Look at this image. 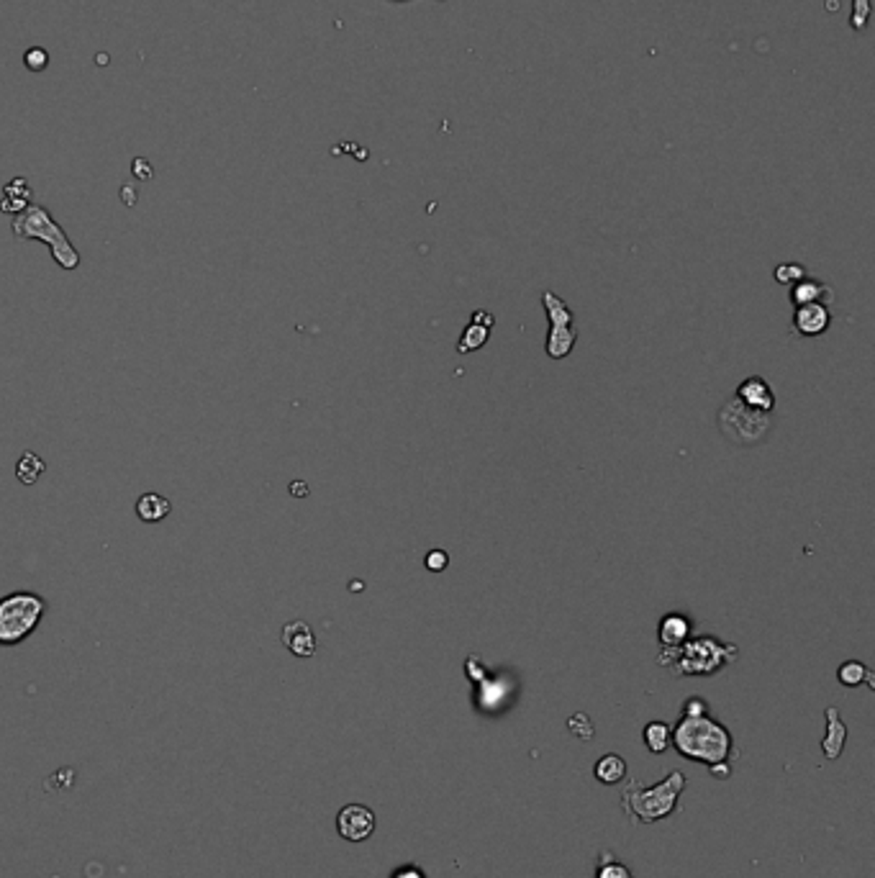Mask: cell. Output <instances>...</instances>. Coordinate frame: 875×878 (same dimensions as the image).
Masks as SVG:
<instances>
[{
	"label": "cell",
	"mask_w": 875,
	"mask_h": 878,
	"mask_svg": "<svg viewBox=\"0 0 875 878\" xmlns=\"http://www.w3.org/2000/svg\"><path fill=\"white\" fill-rule=\"evenodd\" d=\"M11 229H13V234L19 239H34V242L47 245L49 252H52V260L62 270L75 272L80 268V263H82L80 252L70 242V237L64 234V229L55 221V216L49 213V209H44L41 203H29L19 216H13Z\"/></svg>",
	"instance_id": "obj_1"
},
{
	"label": "cell",
	"mask_w": 875,
	"mask_h": 878,
	"mask_svg": "<svg viewBox=\"0 0 875 878\" xmlns=\"http://www.w3.org/2000/svg\"><path fill=\"white\" fill-rule=\"evenodd\" d=\"M670 740L681 755L691 761H704L708 765L724 763L732 750V735L726 732V727L714 722L706 714L683 717L675 732H670Z\"/></svg>",
	"instance_id": "obj_2"
},
{
	"label": "cell",
	"mask_w": 875,
	"mask_h": 878,
	"mask_svg": "<svg viewBox=\"0 0 875 878\" xmlns=\"http://www.w3.org/2000/svg\"><path fill=\"white\" fill-rule=\"evenodd\" d=\"M47 598L34 591H13L0 598V648H16L39 630Z\"/></svg>",
	"instance_id": "obj_3"
},
{
	"label": "cell",
	"mask_w": 875,
	"mask_h": 878,
	"mask_svg": "<svg viewBox=\"0 0 875 878\" xmlns=\"http://www.w3.org/2000/svg\"><path fill=\"white\" fill-rule=\"evenodd\" d=\"M683 788L685 776L681 770L667 773L665 781L652 786V788H639L637 783H631L624 791V809L639 822L663 820L678 806V796Z\"/></svg>",
	"instance_id": "obj_4"
},
{
	"label": "cell",
	"mask_w": 875,
	"mask_h": 878,
	"mask_svg": "<svg viewBox=\"0 0 875 878\" xmlns=\"http://www.w3.org/2000/svg\"><path fill=\"white\" fill-rule=\"evenodd\" d=\"M719 426L732 442L750 444V442L765 437V432L770 426V414L755 411V409L744 406L742 401L732 399L729 403H724V409L719 411Z\"/></svg>",
	"instance_id": "obj_5"
},
{
	"label": "cell",
	"mask_w": 875,
	"mask_h": 878,
	"mask_svg": "<svg viewBox=\"0 0 875 878\" xmlns=\"http://www.w3.org/2000/svg\"><path fill=\"white\" fill-rule=\"evenodd\" d=\"M542 304L547 308V316H550L552 324L550 337H547L545 347H547L550 357L560 360V357H565L572 347H575V337H578V331L572 329V311L552 290L542 293Z\"/></svg>",
	"instance_id": "obj_6"
},
{
	"label": "cell",
	"mask_w": 875,
	"mask_h": 878,
	"mask_svg": "<svg viewBox=\"0 0 875 878\" xmlns=\"http://www.w3.org/2000/svg\"><path fill=\"white\" fill-rule=\"evenodd\" d=\"M726 658H734V648H722L714 640H696L683 650L685 673H711L722 666Z\"/></svg>",
	"instance_id": "obj_7"
},
{
	"label": "cell",
	"mask_w": 875,
	"mask_h": 878,
	"mask_svg": "<svg viewBox=\"0 0 875 878\" xmlns=\"http://www.w3.org/2000/svg\"><path fill=\"white\" fill-rule=\"evenodd\" d=\"M337 830H339V835H342L344 840H367L375 832V814L367 806H362V804H349V806H344L342 812H339V817H337Z\"/></svg>",
	"instance_id": "obj_8"
},
{
	"label": "cell",
	"mask_w": 875,
	"mask_h": 878,
	"mask_svg": "<svg viewBox=\"0 0 875 878\" xmlns=\"http://www.w3.org/2000/svg\"><path fill=\"white\" fill-rule=\"evenodd\" d=\"M827 326H829V308L821 301L796 306V316H794V331L796 334L819 337Z\"/></svg>",
	"instance_id": "obj_9"
},
{
	"label": "cell",
	"mask_w": 875,
	"mask_h": 878,
	"mask_svg": "<svg viewBox=\"0 0 875 878\" xmlns=\"http://www.w3.org/2000/svg\"><path fill=\"white\" fill-rule=\"evenodd\" d=\"M737 401H742L744 406H750V409H755V411H765V414H770V411L776 409L773 388L762 381L760 375H752V378H747V381L740 383V388H737Z\"/></svg>",
	"instance_id": "obj_10"
},
{
	"label": "cell",
	"mask_w": 875,
	"mask_h": 878,
	"mask_svg": "<svg viewBox=\"0 0 875 878\" xmlns=\"http://www.w3.org/2000/svg\"><path fill=\"white\" fill-rule=\"evenodd\" d=\"M280 640L296 658H311L316 652V634L313 630L305 624L304 619H296V622H287L283 632H280Z\"/></svg>",
	"instance_id": "obj_11"
},
{
	"label": "cell",
	"mask_w": 875,
	"mask_h": 878,
	"mask_svg": "<svg viewBox=\"0 0 875 878\" xmlns=\"http://www.w3.org/2000/svg\"><path fill=\"white\" fill-rule=\"evenodd\" d=\"M493 324L495 319L488 311H476L473 314V322L465 326V331H462V340L457 344V352H476V349H480L483 344L488 342V334H491V326Z\"/></svg>",
	"instance_id": "obj_12"
},
{
	"label": "cell",
	"mask_w": 875,
	"mask_h": 878,
	"mask_svg": "<svg viewBox=\"0 0 875 878\" xmlns=\"http://www.w3.org/2000/svg\"><path fill=\"white\" fill-rule=\"evenodd\" d=\"M845 740H847V727L842 725L837 707H829L827 709V737L821 740L824 755H827L829 761H837L839 755H842Z\"/></svg>",
	"instance_id": "obj_13"
},
{
	"label": "cell",
	"mask_w": 875,
	"mask_h": 878,
	"mask_svg": "<svg viewBox=\"0 0 875 878\" xmlns=\"http://www.w3.org/2000/svg\"><path fill=\"white\" fill-rule=\"evenodd\" d=\"M172 512L170 498L162 496V494H142L139 501H136V516L144 521V524H159L162 519H167Z\"/></svg>",
	"instance_id": "obj_14"
},
{
	"label": "cell",
	"mask_w": 875,
	"mask_h": 878,
	"mask_svg": "<svg viewBox=\"0 0 875 878\" xmlns=\"http://www.w3.org/2000/svg\"><path fill=\"white\" fill-rule=\"evenodd\" d=\"M691 634V622L683 614H667L660 622V642L665 648H681Z\"/></svg>",
	"instance_id": "obj_15"
},
{
	"label": "cell",
	"mask_w": 875,
	"mask_h": 878,
	"mask_svg": "<svg viewBox=\"0 0 875 878\" xmlns=\"http://www.w3.org/2000/svg\"><path fill=\"white\" fill-rule=\"evenodd\" d=\"M31 203V191L26 185V180L16 177L13 183H8V188L3 193V201H0V211L3 213H11V216H19L21 211L26 209Z\"/></svg>",
	"instance_id": "obj_16"
},
{
	"label": "cell",
	"mask_w": 875,
	"mask_h": 878,
	"mask_svg": "<svg viewBox=\"0 0 875 878\" xmlns=\"http://www.w3.org/2000/svg\"><path fill=\"white\" fill-rule=\"evenodd\" d=\"M596 779H598L601 783H606V786H613V783L624 781V779H627V763H624V758L616 755V753L604 755V758L596 763Z\"/></svg>",
	"instance_id": "obj_17"
},
{
	"label": "cell",
	"mask_w": 875,
	"mask_h": 878,
	"mask_svg": "<svg viewBox=\"0 0 875 878\" xmlns=\"http://www.w3.org/2000/svg\"><path fill=\"white\" fill-rule=\"evenodd\" d=\"M44 470H47V462L39 458L37 452L23 450V455L16 462V478H19L21 483L23 486H34L39 478L44 476Z\"/></svg>",
	"instance_id": "obj_18"
},
{
	"label": "cell",
	"mask_w": 875,
	"mask_h": 878,
	"mask_svg": "<svg viewBox=\"0 0 875 878\" xmlns=\"http://www.w3.org/2000/svg\"><path fill=\"white\" fill-rule=\"evenodd\" d=\"M829 293H832L829 286H824V283H819V280L803 278V280H799L796 286L791 288V304L794 306L814 304V301H821V298L829 296Z\"/></svg>",
	"instance_id": "obj_19"
},
{
	"label": "cell",
	"mask_w": 875,
	"mask_h": 878,
	"mask_svg": "<svg viewBox=\"0 0 875 878\" xmlns=\"http://www.w3.org/2000/svg\"><path fill=\"white\" fill-rule=\"evenodd\" d=\"M645 745L652 753H665L670 747V727L665 722H649L645 727Z\"/></svg>",
	"instance_id": "obj_20"
},
{
	"label": "cell",
	"mask_w": 875,
	"mask_h": 878,
	"mask_svg": "<svg viewBox=\"0 0 875 878\" xmlns=\"http://www.w3.org/2000/svg\"><path fill=\"white\" fill-rule=\"evenodd\" d=\"M868 673H871V670L865 668L862 663H857V660H850V663L839 666L837 678H839V684H842V686L855 688V686H860L865 678H868Z\"/></svg>",
	"instance_id": "obj_21"
},
{
	"label": "cell",
	"mask_w": 875,
	"mask_h": 878,
	"mask_svg": "<svg viewBox=\"0 0 875 878\" xmlns=\"http://www.w3.org/2000/svg\"><path fill=\"white\" fill-rule=\"evenodd\" d=\"M568 729H570L575 737H580V740H590V737H593V725H590V719L586 717V714H575V717H570Z\"/></svg>",
	"instance_id": "obj_22"
},
{
	"label": "cell",
	"mask_w": 875,
	"mask_h": 878,
	"mask_svg": "<svg viewBox=\"0 0 875 878\" xmlns=\"http://www.w3.org/2000/svg\"><path fill=\"white\" fill-rule=\"evenodd\" d=\"M803 278H806V270L801 268V265H780V268L776 270V280L783 283V286H788V283H799V280H803Z\"/></svg>",
	"instance_id": "obj_23"
},
{
	"label": "cell",
	"mask_w": 875,
	"mask_h": 878,
	"mask_svg": "<svg viewBox=\"0 0 875 878\" xmlns=\"http://www.w3.org/2000/svg\"><path fill=\"white\" fill-rule=\"evenodd\" d=\"M868 16H871V3L868 0H853V21H850V26L860 31L865 26Z\"/></svg>",
	"instance_id": "obj_24"
},
{
	"label": "cell",
	"mask_w": 875,
	"mask_h": 878,
	"mask_svg": "<svg viewBox=\"0 0 875 878\" xmlns=\"http://www.w3.org/2000/svg\"><path fill=\"white\" fill-rule=\"evenodd\" d=\"M596 878H631V874H629L627 865H622V863H611L609 858V863H604V865L598 868Z\"/></svg>",
	"instance_id": "obj_25"
},
{
	"label": "cell",
	"mask_w": 875,
	"mask_h": 878,
	"mask_svg": "<svg viewBox=\"0 0 875 878\" xmlns=\"http://www.w3.org/2000/svg\"><path fill=\"white\" fill-rule=\"evenodd\" d=\"M426 568L432 571V573H439V571H444L447 568V563H450V555L444 553V550H432V553L426 555Z\"/></svg>",
	"instance_id": "obj_26"
},
{
	"label": "cell",
	"mask_w": 875,
	"mask_h": 878,
	"mask_svg": "<svg viewBox=\"0 0 875 878\" xmlns=\"http://www.w3.org/2000/svg\"><path fill=\"white\" fill-rule=\"evenodd\" d=\"M699 714H706V702H704V699H691V702H685V714H683V717H699Z\"/></svg>",
	"instance_id": "obj_27"
},
{
	"label": "cell",
	"mask_w": 875,
	"mask_h": 878,
	"mask_svg": "<svg viewBox=\"0 0 875 878\" xmlns=\"http://www.w3.org/2000/svg\"><path fill=\"white\" fill-rule=\"evenodd\" d=\"M711 773H714L716 779H726V776H729V765H726V763H714V765H711Z\"/></svg>",
	"instance_id": "obj_28"
},
{
	"label": "cell",
	"mask_w": 875,
	"mask_h": 878,
	"mask_svg": "<svg viewBox=\"0 0 875 878\" xmlns=\"http://www.w3.org/2000/svg\"><path fill=\"white\" fill-rule=\"evenodd\" d=\"M290 491H293V494H308V488H305L304 483H296V486H293Z\"/></svg>",
	"instance_id": "obj_29"
}]
</instances>
